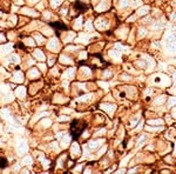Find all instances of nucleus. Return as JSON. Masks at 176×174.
I'll return each mask as SVG.
<instances>
[{
	"mask_svg": "<svg viewBox=\"0 0 176 174\" xmlns=\"http://www.w3.org/2000/svg\"><path fill=\"white\" fill-rule=\"evenodd\" d=\"M86 122H82L80 120H73L71 124V135L74 140L79 139V137L82 134V132L86 130Z\"/></svg>",
	"mask_w": 176,
	"mask_h": 174,
	"instance_id": "f257e3e1",
	"label": "nucleus"
},
{
	"mask_svg": "<svg viewBox=\"0 0 176 174\" xmlns=\"http://www.w3.org/2000/svg\"><path fill=\"white\" fill-rule=\"evenodd\" d=\"M74 8L76 9L77 12H83V11H87L88 9V6L81 1H75L74 3Z\"/></svg>",
	"mask_w": 176,
	"mask_h": 174,
	"instance_id": "f03ea898",
	"label": "nucleus"
},
{
	"mask_svg": "<svg viewBox=\"0 0 176 174\" xmlns=\"http://www.w3.org/2000/svg\"><path fill=\"white\" fill-rule=\"evenodd\" d=\"M51 26L56 28V34L58 35H59V31H60V30H67V26L65 24H61V23H52Z\"/></svg>",
	"mask_w": 176,
	"mask_h": 174,
	"instance_id": "7ed1b4c3",
	"label": "nucleus"
},
{
	"mask_svg": "<svg viewBox=\"0 0 176 174\" xmlns=\"http://www.w3.org/2000/svg\"><path fill=\"white\" fill-rule=\"evenodd\" d=\"M5 166H6V159L1 158V159H0V167H1V168H4Z\"/></svg>",
	"mask_w": 176,
	"mask_h": 174,
	"instance_id": "20e7f679",
	"label": "nucleus"
}]
</instances>
